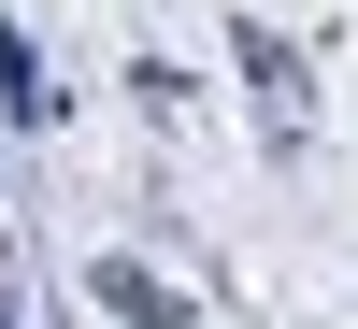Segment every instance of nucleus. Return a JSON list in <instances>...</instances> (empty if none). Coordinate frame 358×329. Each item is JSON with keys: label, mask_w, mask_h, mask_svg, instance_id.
Segmentation results:
<instances>
[{"label": "nucleus", "mask_w": 358, "mask_h": 329, "mask_svg": "<svg viewBox=\"0 0 358 329\" xmlns=\"http://www.w3.org/2000/svg\"><path fill=\"white\" fill-rule=\"evenodd\" d=\"M229 57H244V86L273 101V143H301V115H315V72H301V43H273V29H229Z\"/></svg>", "instance_id": "2"}, {"label": "nucleus", "mask_w": 358, "mask_h": 329, "mask_svg": "<svg viewBox=\"0 0 358 329\" xmlns=\"http://www.w3.org/2000/svg\"><path fill=\"white\" fill-rule=\"evenodd\" d=\"M0 115H15V129H57V86H43V57H29L15 29H0Z\"/></svg>", "instance_id": "3"}, {"label": "nucleus", "mask_w": 358, "mask_h": 329, "mask_svg": "<svg viewBox=\"0 0 358 329\" xmlns=\"http://www.w3.org/2000/svg\"><path fill=\"white\" fill-rule=\"evenodd\" d=\"M86 301L129 315V329H201V301H187L172 272H143V258H86Z\"/></svg>", "instance_id": "1"}, {"label": "nucleus", "mask_w": 358, "mask_h": 329, "mask_svg": "<svg viewBox=\"0 0 358 329\" xmlns=\"http://www.w3.org/2000/svg\"><path fill=\"white\" fill-rule=\"evenodd\" d=\"M0 329H15V301H0Z\"/></svg>", "instance_id": "4"}]
</instances>
